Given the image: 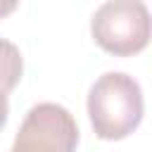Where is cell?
<instances>
[{"label": "cell", "instance_id": "7a4b0ae2", "mask_svg": "<svg viewBox=\"0 0 152 152\" xmlns=\"http://www.w3.org/2000/svg\"><path fill=\"white\" fill-rule=\"evenodd\" d=\"M95 43L119 57L140 52L152 38V14L140 0H107L90 21Z\"/></svg>", "mask_w": 152, "mask_h": 152}, {"label": "cell", "instance_id": "52a82bcc", "mask_svg": "<svg viewBox=\"0 0 152 152\" xmlns=\"http://www.w3.org/2000/svg\"><path fill=\"white\" fill-rule=\"evenodd\" d=\"M10 152H28V150H21V147H14V145H12V150H10Z\"/></svg>", "mask_w": 152, "mask_h": 152}, {"label": "cell", "instance_id": "5b68a950", "mask_svg": "<svg viewBox=\"0 0 152 152\" xmlns=\"http://www.w3.org/2000/svg\"><path fill=\"white\" fill-rule=\"evenodd\" d=\"M7 116H10V102H7V93H2V90H0V131L5 128Z\"/></svg>", "mask_w": 152, "mask_h": 152}, {"label": "cell", "instance_id": "6da1fadb", "mask_svg": "<svg viewBox=\"0 0 152 152\" xmlns=\"http://www.w3.org/2000/svg\"><path fill=\"white\" fill-rule=\"evenodd\" d=\"M145 102L140 83L124 71L102 74L88 93V116L102 140H121L142 121Z\"/></svg>", "mask_w": 152, "mask_h": 152}, {"label": "cell", "instance_id": "8992f818", "mask_svg": "<svg viewBox=\"0 0 152 152\" xmlns=\"http://www.w3.org/2000/svg\"><path fill=\"white\" fill-rule=\"evenodd\" d=\"M17 7V2H0V17H5V14H10L12 10Z\"/></svg>", "mask_w": 152, "mask_h": 152}, {"label": "cell", "instance_id": "277c9868", "mask_svg": "<svg viewBox=\"0 0 152 152\" xmlns=\"http://www.w3.org/2000/svg\"><path fill=\"white\" fill-rule=\"evenodd\" d=\"M21 71H24V59L19 48L12 40L0 38V90L10 93L19 83Z\"/></svg>", "mask_w": 152, "mask_h": 152}, {"label": "cell", "instance_id": "3957f363", "mask_svg": "<svg viewBox=\"0 0 152 152\" xmlns=\"http://www.w3.org/2000/svg\"><path fill=\"white\" fill-rule=\"evenodd\" d=\"M12 145L31 152H76L78 126L62 104L40 102L28 109Z\"/></svg>", "mask_w": 152, "mask_h": 152}]
</instances>
